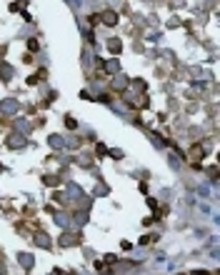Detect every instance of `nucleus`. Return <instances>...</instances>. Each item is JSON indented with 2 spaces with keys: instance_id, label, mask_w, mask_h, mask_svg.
Instances as JSON below:
<instances>
[{
  "instance_id": "1",
  "label": "nucleus",
  "mask_w": 220,
  "mask_h": 275,
  "mask_svg": "<svg viewBox=\"0 0 220 275\" xmlns=\"http://www.w3.org/2000/svg\"><path fill=\"white\" fill-rule=\"evenodd\" d=\"M115 13H105V23H108V25H115Z\"/></svg>"
}]
</instances>
